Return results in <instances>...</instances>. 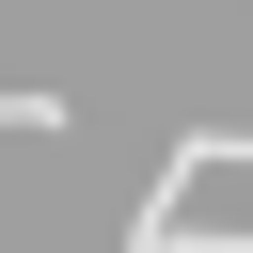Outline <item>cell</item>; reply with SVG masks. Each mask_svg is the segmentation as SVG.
<instances>
[{
	"label": "cell",
	"mask_w": 253,
	"mask_h": 253,
	"mask_svg": "<svg viewBox=\"0 0 253 253\" xmlns=\"http://www.w3.org/2000/svg\"><path fill=\"white\" fill-rule=\"evenodd\" d=\"M0 126H63V95H0Z\"/></svg>",
	"instance_id": "6da1fadb"
}]
</instances>
